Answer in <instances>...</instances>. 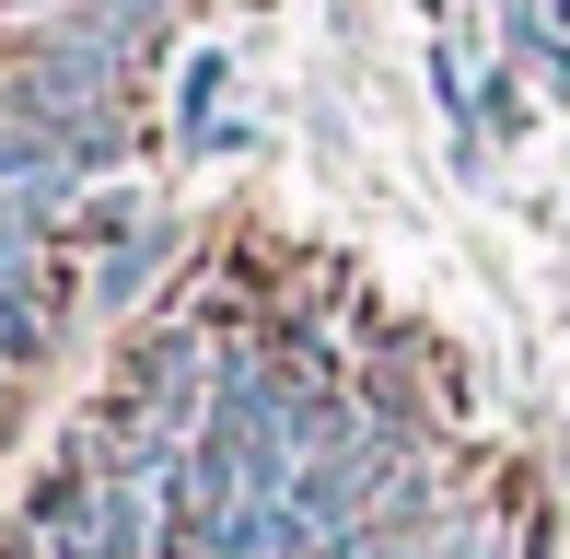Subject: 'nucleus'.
Returning a JSON list of instances; mask_svg holds the SVG:
<instances>
[{
	"mask_svg": "<svg viewBox=\"0 0 570 559\" xmlns=\"http://www.w3.org/2000/svg\"><path fill=\"white\" fill-rule=\"evenodd\" d=\"M164 257H175V234H164V222H140V234H128L117 257L94 268V292H106V303H140L151 280H164Z\"/></svg>",
	"mask_w": 570,
	"mask_h": 559,
	"instance_id": "3",
	"label": "nucleus"
},
{
	"mask_svg": "<svg viewBox=\"0 0 570 559\" xmlns=\"http://www.w3.org/2000/svg\"><path fill=\"white\" fill-rule=\"evenodd\" d=\"M0 373H12V350H0Z\"/></svg>",
	"mask_w": 570,
	"mask_h": 559,
	"instance_id": "5",
	"label": "nucleus"
},
{
	"mask_svg": "<svg viewBox=\"0 0 570 559\" xmlns=\"http://www.w3.org/2000/svg\"><path fill=\"white\" fill-rule=\"evenodd\" d=\"M0 198H12V210H36L47 234H59V222L82 210V151H70L59 129H36V117L0 106Z\"/></svg>",
	"mask_w": 570,
	"mask_h": 559,
	"instance_id": "2",
	"label": "nucleus"
},
{
	"mask_svg": "<svg viewBox=\"0 0 570 559\" xmlns=\"http://www.w3.org/2000/svg\"><path fill=\"white\" fill-rule=\"evenodd\" d=\"M222 70H233V59H187V117H210V106H222Z\"/></svg>",
	"mask_w": 570,
	"mask_h": 559,
	"instance_id": "4",
	"label": "nucleus"
},
{
	"mask_svg": "<svg viewBox=\"0 0 570 559\" xmlns=\"http://www.w3.org/2000/svg\"><path fill=\"white\" fill-rule=\"evenodd\" d=\"M117 82H128V70L82 59V47H59V36H36V47L12 59V70H0V106H12V117H36V129H59L70 151H82V175H106L117 151H128Z\"/></svg>",
	"mask_w": 570,
	"mask_h": 559,
	"instance_id": "1",
	"label": "nucleus"
}]
</instances>
